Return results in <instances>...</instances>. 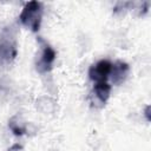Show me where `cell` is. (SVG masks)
<instances>
[{"label":"cell","instance_id":"2","mask_svg":"<svg viewBox=\"0 0 151 151\" xmlns=\"http://www.w3.org/2000/svg\"><path fill=\"white\" fill-rule=\"evenodd\" d=\"M18 44L12 29H5L0 37V64H11L18 54Z\"/></svg>","mask_w":151,"mask_h":151},{"label":"cell","instance_id":"1","mask_svg":"<svg viewBox=\"0 0 151 151\" xmlns=\"http://www.w3.org/2000/svg\"><path fill=\"white\" fill-rule=\"evenodd\" d=\"M42 18V6L38 1H31L22 8L19 19L24 26L33 32L39 31Z\"/></svg>","mask_w":151,"mask_h":151},{"label":"cell","instance_id":"3","mask_svg":"<svg viewBox=\"0 0 151 151\" xmlns=\"http://www.w3.org/2000/svg\"><path fill=\"white\" fill-rule=\"evenodd\" d=\"M39 42L41 50L39 53V58L35 61V68L39 73H47L53 67V63L55 60L57 53L53 50V47H51L46 41L40 39Z\"/></svg>","mask_w":151,"mask_h":151},{"label":"cell","instance_id":"7","mask_svg":"<svg viewBox=\"0 0 151 151\" xmlns=\"http://www.w3.org/2000/svg\"><path fill=\"white\" fill-rule=\"evenodd\" d=\"M8 126H9V129L13 131V133L17 134V136H21V134H24L25 131H26L25 126H22L21 124H18V122H15L14 118H12V119L9 120Z\"/></svg>","mask_w":151,"mask_h":151},{"label":"cell","instance_id":"6","mask_svg":"<svg viewBox=\"0 0 151 151\" xmlns=\"http://www.w3.org/2000/svg\"><path fill=\"white\" fill-rule=\"evenodd\" d=\"M111 93V85L106 81L96 83L93 86V94L94 97L100 101V104H105L107 99L110 98Z\"/></svg>","mask_w":151,"mask_h":151},{"label":"cell","instance_id":"5","mask_svg":"<svg viewBox=\"0 0 151 151\" xmlns=\"http://www.w3.org/2000/svg\"><path fill=\"white\" fill-rule=\"evenodd\" d=\"M129 72H130V67H129V65L126 63L116 61L114 64H112L110 78H111V80H112V83L114 85H120L126 79Z\"/></svg>","mask_w":151,"mask_h":151},{"label":"cell","instance_id":"4","mask_svg":"<svg viewBox=\"0 0 151 151\" xmlns=\"http://www.w3.org/2000/svg\"><path fill=\"white\" fill-rule=\"evenodd\" d=\"M112 68V63L109 60H99L96 64H93L88 70V77L94 83H101L106 81L107 78H110Z\"/></svg>","mask_w":151,"mask_h":151},{"label":"cell","instance_id":"8","mask_svg":"<svg viewBox=\"0 0 151 151\" xmlns=\"http://www.w3.org/2000/svg\"><path fill=\"white\" fill-rule=\"evenodd\" d=\"M7 151H22V147L20 146V145H18V144H15V145H13L11 149H8Z\"/></svg>","mask_w":151,"mask_h":151}]
</instances>
